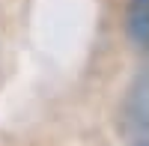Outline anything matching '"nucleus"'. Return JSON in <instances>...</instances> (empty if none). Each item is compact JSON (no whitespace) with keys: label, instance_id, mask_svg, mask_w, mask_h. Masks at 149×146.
Returning a JSON list of instances; mask_svg holds the SVG:
<instances>
[{"label":"nucleus","instance_id":"1","mask_svg":"<svg viewBox=\"0 0 149 146\" xmlns=\"http://www.w3.org/2000/svg\"><path fill=\"white\" fill-rule=\"evenodd\" d=\"M122 131H125L128 146H149V78L146 75H140V81L128 92Z\"/></svg>","mask_w":149,"mask_h":146},{"label":"nucleus","instance_id":"2","mask_svg":"<svg viewBox=\"0 0 149 146\" xmlns=\"http://www.w3.org/2000/svg\"><path fill=\"white\" fill-rule=\"evenodd\" d=\"M125 24H128V39L146 51L149 48V0H128Z\"/></svg>","mask_w":149,"mask_h":146}]
</instances>
